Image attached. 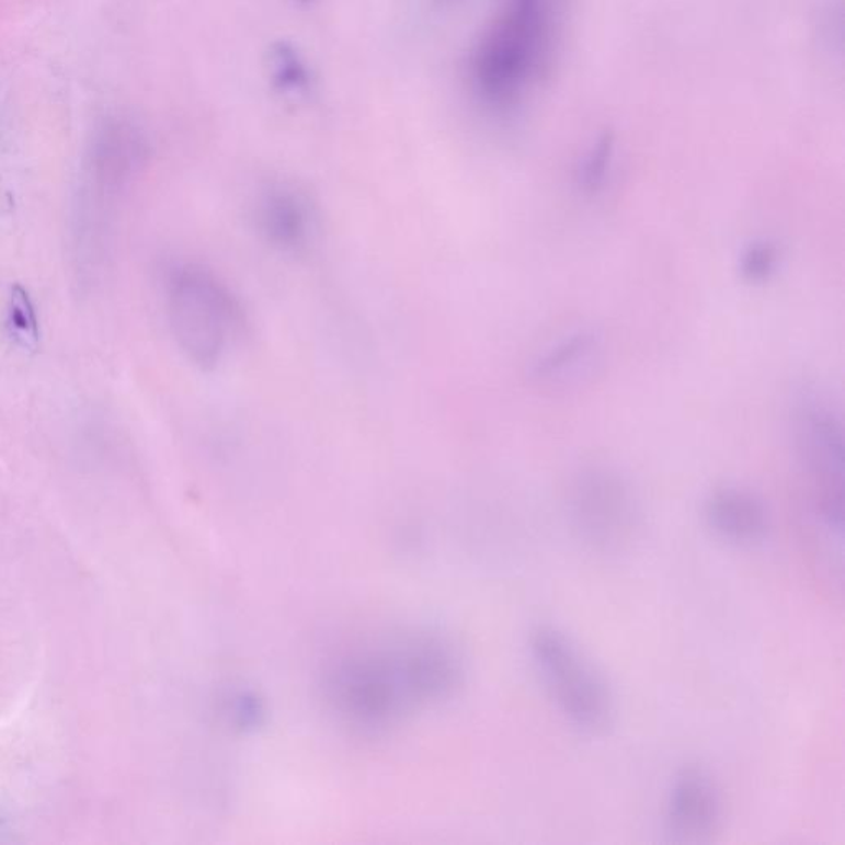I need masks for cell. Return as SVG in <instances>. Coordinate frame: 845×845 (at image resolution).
<instances>
[{"label":"cell","mask_w":845,"mask_h":845,"mask_svg":"<svg viewBox=\"0 0 845 845\" xmlns=\"http://www.w3.org/2000/svg\"><path fill=\"white\" fill-rule=\"evenodd\" d=\"M580 538L602 553L625 550L636 538L639 514L635 494L615 469L592 466L579 472L569 495Z\"/></svg>","instance_id":"6"},{"label":"cell","mask_w":845,"mask_h":845,"mask_svg":"<svg viewBox=\"0 0 845 845\" xmlns=\"http://www.w3.org/2000/svg\"><path fill=\"white\" fill-rule=\"evenodd\" d=\"M254 224L261 237L283 253L308 250L318 228L315 205L302 192L274 187L264 192L254 207Z\"/></svg>","instance_id":"7"},{"label":"cell","mask_w":845,"mask_h":845,"mask_svg":"<svg viewBox=\"0 0 845 845\" xmlns=\"http://www.w3.org/2000/svg\"><path fill=\"white\" fill-rule=\"evenodd\" d=\"M778 244L769 240H755L740 254L739 270L750 285H763L775 276L779 266Z\"/></svg>","instance_id":"12"},{"label":"cell","mask_w":845,"mask_h":845,"mask_svg":"<svg viewBox=\"0 0 845 845\" xmlns=\"http://www.w3.org/2000/svg\"><path fill=\"white\" fill-rule=\"evenodd\" d=\"M530 652L558 709L576 729L600 733L612 723L613 700L605 681L563 632L538 626Z\"/></svg>","instance_id":"4"},{"label":"cell","mask_w":845,"mask_h":845,"mask_svg":"<svg viewBox=\"0 0 845 845\" xmlns=\"http://www.w3.org/2000/svg\"><path fill=\"white\" fill-rule=\"evenodd\" d=\"M172 334L192 364L214 370L244 328V311L224 281L201 264H182L168 281Z\"/></svg>","instance_id":"2"},{"label":"cell","mask_w":845,"mask_h":845,"mask_svg":"<svg viewBox=\"0 0 845 845\" xmlns=\"http://www.w3.org/2000/svg\"><path fill=\"white\" fill-rule=\"evenodd\" d=\"M799 455L814 486L815 512L822 524L844 522V426L832 401L818 388L804 387L795 403Z\"/></svg>","instance_id":"5"},{"label":"cell","mask_w":845,"mask_h":845,"mask_svg":"<svg viewBox=\"0 0 845 845\" xmlns=\"http://www.w3.org/2000/svg\"><path fill=\"white\" fill-rule=\"evenodd\" d=\"M706 518L723 540L752 545L768 530V512L762 499L740 486H720L706 501Z\"/></svg>","instance_id":"10"},{"label":"cell","mask_w":845,"mask_h":845,"mask_svg":"<svg viewBox=\"0 0 845 845\" xmlns=\"http://www.w3.org/2000/svg\"><path fill=\"white\" fill-rule=\"evenodd\" d=\"M722 818V802L712 779L698 768L675 778L669 795L667 819L672 832L684 838L712 834Z\"/></svg>","instance_id":"9"},{"label":"cell","mask_w":845,"mask_h":845,"mask_svg":"<svg viewBox=\"0 0 845 845\" xmlns=\"http://www.w3.org/2000/svg\"><path fill=\"white\" fill-rule=\"evenodd\" d=\"M613 139L605 136L593 146L592 151L583 159L580 168V187L586 194H598L608 181L609 169L613 162Z\"/></svg>","instance_id":"13"},{"label":"cell","mask_w":845,"mask_h":845,"mask_svg":"<svg viewBox=\"0 0 845 845\" xmlns=\"http://www.w3.org/2000/svg\"><path fill=\"white\" fill-rule=\"evenodd\" d=\"M461 677V659L445 639L395 635L339 655L324 692L345 726L375 735L455 694Z\"/></svg>","instance_id":"1"},{"label":"cell","mask_w":845,"mask_h":845,"mask_svg":"<svg viewBox=\"0 0 845 845\" xmlns=\"http://www.w3.org/2000/svg\"><path fill=\"white\" fill-rule=\"evenodd\" d=\"M9 329L12 338L25 351H37L41 341L37 315L27 289L21 285H14L11 289L9 301Z\"/></svg>","instance_id":"11"},{"label":"cell","mask_w":845,"mask_h":845,"mask_svg":"<svg viewBox=\"0 0 845 845\" xmlns=\"http://www.w3.org/2000/svg\"><path fill=\"white\" fill-rule=\"evenodd\" d=\"M603 335L595 329H579L538 355L530 368V380L544 390L560 391L589 380L603 357Z\"/></svg>","instance_id":"8"},{"label":"cell","mask_w":845,"mask_h":845,"mask_svg":"<svg viewBox=\"0 0 845 845\" xmlns=\"http://www.w3.org/2000/svg\"><path fill=\"white\" fill-rule=\"evenodd\" d=\"M550 37L548 0H509L482 42L476 78L492 103H511L540 70Z\"/></svg>","instance_id":"3"}]
</instances>
